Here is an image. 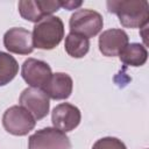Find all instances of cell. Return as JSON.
<instances>
[{"instance_id": "3957f363", "label": "cell", "mask_w": 149, "mask_h": 149, "mask_svg": "<svg viewBox=\"0 0 149 149\" xmlns=\"http://www.w3.org/2000/svg\"><path fill=\"white\" fill-rule=\"evenodd\" d=\"M102 26L104 20L101 14L88 8L76 10L69 20L70 33L85 36L86 38L98 35L102 29Z\"/></svg>"}, {"instance_id": "5bb4252c", "label": "cell", "mask_w": 149, "mask_h": 149, "mask_svg": "<svg viewBox=\"0 0 149 149\" xmlns=\"http://www.w3.org/2000/svg\"><path fill=\"white\" fill-rule=\"evenodd\" d=\"M64 48L69 56L73 58H81L88 52L90 41L85 36L70 33L65 37Z\"/></svg>"}, {"instance_id": "ba28073f", "label": "cell", "mask_w": 149, "mask_h": 149, "mask_svg": "<svg viewBox=\"0 0 149 149\" xmlns=\"http://www.w3.org/2000/svg\"><path fill=\"white\" fill-rule=\"evenodd\" d=\"M21 76L30 87L43 88L52 76V72L50 65L44 61L28 58L22 64Z\"/></svg>"}, {"instance_id": "9c48e42d", "label": "cell", "mask_w": 149, "mask_h": 149, "mask_svg": "<svg viewBox=\"0 0 149 149\" xmlns=\"http://www.w3.org/2000/svg\"><path fill=\"white\" fill-rule=\"evenodd\" d=\"M80 120L81 114L79 108L69 102L57 105L51 112V122L54 127L63 133H68L77 128Z\"/></svg>"}, {"instance_id": "8992f818", "label": "cell", "mask_w": 149, "mask_h": 149, "mask_svg": "<svg viewBox=\"0 0 149 149\" xmlns=\"http://www.w3.org/2000/svg\"><path fill=\"white\" fill-rule=\"evenodd\" d=\"M17 8L22 19L36 23L59 10L62 3L61 0H21L17 3Z\"/></svg>"}, {"instance_id": "8fae6325", "label": "cell", "mask_w": 149, "mask_h": 149, "mask_svg": "<svg viewBox=\"0 0 149 149\" xmlns=\"http://www.w3.org/2000/svg\"><path fill=\"white\" fill-rule=\"evenodd\" d=\"M3 45L9 52L29 55L34 50L31 33L22 27L10 28L3 35Z\"/></svg>"}, {"instance_id": "30bf717a", "label": "cell", "mask_w": 149, "mask_h": 149, "mask_svg": "<svg viewBox=\"0 0 149 149\" xmlns=\"http://www.w3.org/2000/svg\"><path fill=\"white\" fill-rule=\"evenodd\" d=\"M99 50L106 57H115L129 44V37L122 29H107L99 36Z\"/></svg>"}, {"instance_id": "277c9868", "label": "cell", "mask_w": 149, "mask_h": 149, "mask_svg": "<svg viewBox=\"0 0 149 149\" xmlns=\"http://www.w3.org/2000/svg\"><path fill=\"white\" fill-rule=\"evenodd\" d=\"M36 120L22 106L15 105L7 108L2 115L5 130L15 136H24L35 128Z\"/></svg>"}, {"instance_id": "7c38bea8", "label": "cell", "mask_w": 149, "mask_h": 149, "mask_svg": "<svg viewBox=\"0 0 149 149\" xmlns=\"http://www.w3.org/2000/svg\"><path fill=\"white\" fill-rule=\"evenodd\" d=\"M73 88V80L72 78L64 72H56L52 73L47 85L42 88L47 95L54 100H64L68 99Z\"/></svg>"}, {"instance_id": "4fadbf2b", "label": "cell", "mask_w": 149, "mask_h": 149, "mask_svg": "<svg viewBox=\"0 0 149 149\" xmlns=\"http://www.w3.org/2000/svg\"><path fill=\"white\" fill-rule=\"evenodd\" d=\"M119 58L125 65L142 66L147 62L148 51L141 43H130L121 51Z\"/></svg>"}, {"instance_id": "7a4b0ae2", "label": "cell", "mask_w": 149, "mask_h": 149, "mask_svg": "<svg viewBox=\"0 0 149 149\" xmlns=\"http://www.w3.org/2000/svg\"><path fill=\"white\" fill-rule=\"evenodd\" d=\"M31 36L34 48L51 50L56 48L64 37V23L58 16H45L35 23Z\"/></svg>"}, {"instance_id": "5b68a950", "label": "cell", "mask_w": 149, "mask_h": 149, "mask_svg": "<svg viewBox=\"0 0 149 149\" xmlns=\"http://www.w3.org/2000/svg\"><path fill=\"white\" fill-rule=\"evenodd\" d=\"M28 149H71V141L59 129L45 127L29 136Z\"/></svg>"}, {"instance_id": "9a60e30c", "label": "cell", "mask_w": 149, "mask_h": 149, "mask_svg": "<svg viewBox=\"0 0 149 149\" xmlns=\"http://www.w3.org/2000/svg\"><path fill=\"white\" fill-rule=\"evenodd\" d=\"M19 72L16 59L7 52L0 51V86L9 84Z\"/></svg>"}, {"instance_id": "e0dca14e", "label": "cell", "mask_w": 149, "mask_h": 149, "mask_svg": "<svg viewBox=\"0 0 149 149\" xmlns=\"http://www.w3.org/2000/svg\"><path fill=\"white\" fill-rule=\"evenodd\" d=\"M62 3V7H64L65 9L68 10H72V9H76L78 8L79 6H81V1H72V0H68V1H61Z\"/></svg>"}, {"instance_id": "6da1fadb", "label": "cell", "mask_w": 149, "mask_h": 149, "mask_svg": "<svg viewBox=\"0 0 149 149\" xmlns=\"http://www.w3.org/2000/svg\"><path fill=\"white\" fill-rule=\"evenodd\" d=\"M107 10L116 14L125 28H143L148 24L149 3L147 0H108Z\"/></svg>"}, {"instance_id": "2e32d148", "label": "cell", "mask_w": 149, "mask_h": 149, "mask_svg": "<svg viewBox=\"0 0 149 149\" xmlns=\"http://www.w3.org/2000/svg\"><path fill=\"white\" fill-rule=\"evenodd\" d=\"M92 149H127L126 144L118 137L106 136L94 142Z\"/></svg>"}, {"instance_id": "52a82bcc", "label": "cell", "mask_w": 149, "mask_h": 149, "mask_svg": "<svg viewBox=\"0 0 149 149\" xmlns=\"http://www.w3.org/2000/svg\"><path fill=\"white\" fill-rule=\"evenodd\" d=\"M20 106L27 109L36 121L42 120L49 113L50 101L49 97L42 88L27 87L24 88L19 98Z\"/></svg>"}]
</instances>
